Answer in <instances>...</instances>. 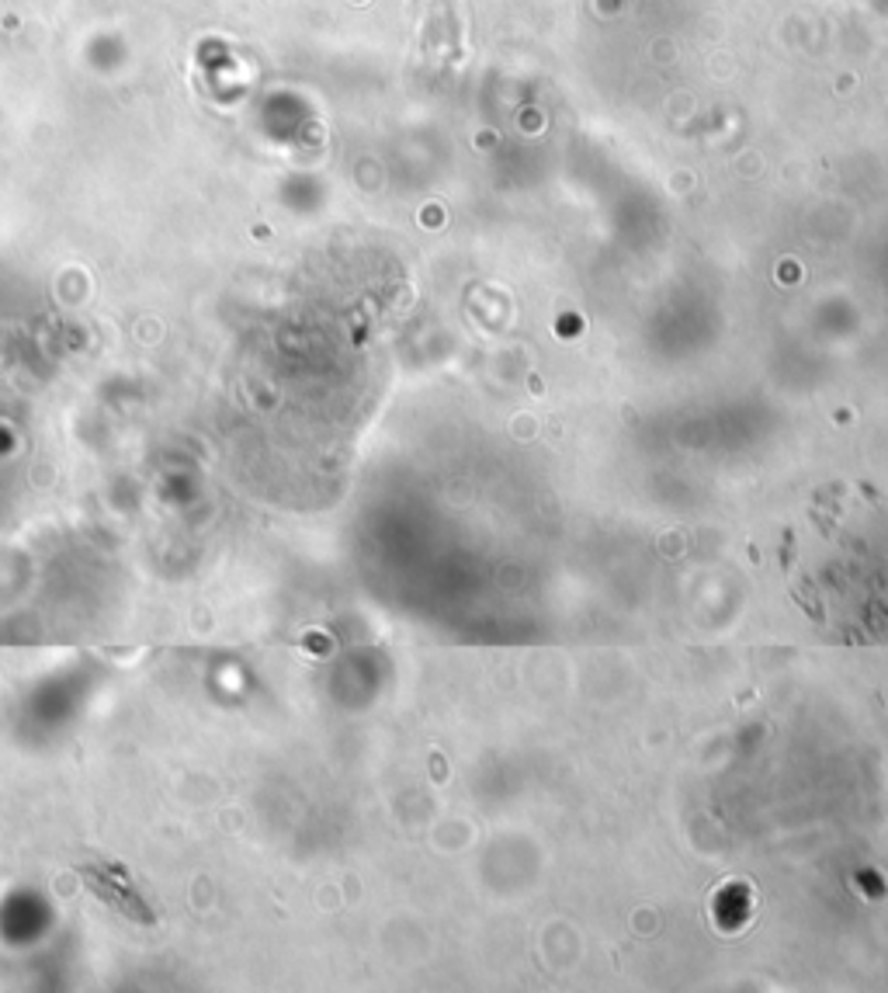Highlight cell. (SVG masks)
<instances>
[{
	"mask_svg": "<svg viewBox=\"0 0 888 993\" xmlns=\"http://www.w3.org/2000/svg\"><path fill=\"white\" fill-rule=\"evenodd\" d=\"M84 883L101 896L105 904H111L115 910H122L126 917H132V920H142V925H153V914H150V907L139 900V896H132L129 889H122V886H111V883H105V879H98L94 876L90 868H84Z\"/></svg>",
	"mask_w": 888,
	"mask_h": 993,
	"instance_id": "1",
	"label": "cell"
}]
</instances>
